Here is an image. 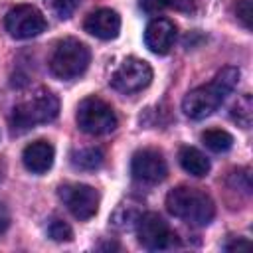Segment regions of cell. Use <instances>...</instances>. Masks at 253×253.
Here are the masks:
<instances>
[{"label":"cell","mask_w":253,"mask_h":253,"mask_svg":"<svg viewBox=\"0 0 253 253\" xmlns=\"http://www.w3.org/2000/svg\"><path fill=\"white\" fill-rule=\"evenodd\" d=\"M4 26L8 30V34L16 40H30L40 36L45 30V18L43 14L30 4H18L14 8L8 10Z\"/></svg>","instance_id":"8"},{"label":"cell","mask_w":253,"mask_h":253,"mask_svg":"<svg viewBox=\"0 0 253 253\" xmlns=\"http://www.w3.org/2000/svg\"><path fill=\"white\" fill-rule=\"evenodd\" d=\"M130 174L134 180L142 184H158L166 178L168 166L164 156L154 148H142L132 154L130 160Z\"/></svg>","instance_id":"10"},{"label":"cell","mask_w":253,"mask_h":253,"mask_svg":"<svg viewBox=\"0 0 253 253\" xmlns=\"http://www.w3.org/2000/svg\"><path fill=\"white\" fill-rule=\"evenodd\" d=\"M166 6L178 10V12H184V14H192L196 10V2L194 0H164Z\"/></svg>","instance_id":"22"},{"label":"cell","mask_w":253,"mask_h":253,"mask_svg":"<svg viewBox=\"0 0 253 253\" xmlns=\"http://www.w3.org/2000/svg\"><path fill=\"white\" fill-rule=\"evenodd\" d=\"M140 8L146 14H158L160 10L166 8V4H164V0H140Z\"/></svg>","instance_id":"23"},{"label":"cell","mask_w":253,"mask_h":253,"mask_svg":"<svg viewBox=\"0 0 253 253\" xmlns=\"http://www.w3.org/2000/svg\"><path fill=\"white\" fill-rule=\"evenodd\" d=\"M202 142L211 150V152H227L233 146V136L227 130L221 128H210L202 134Z\"/></svg>","instance_id":"16"},{"label":"cell","mask_w":253,"mask_h":253,"mask_svg":"<svg viewBox=\"0 0 253 253\" xmlns=\"http://www.w3.org/2000/svg\"><path fill=\"white\" fill-rule=\"evenodd\" d=\"M134 227H136L140 245L150 249V251L170 249V247H174L178 243V235L168 227L164 217L154 213V211L140 213V217H138Z\"/></svg>","instance_id":"7"},{"label":"cell","mask_w":253,"mask_h":253,"mask_svg":"<svg viewBox=\"0 0 253 253\" xmlns=\"http://www.w3.org/2000/svg\"><path fill=\"white\" fill-rule=\"evenodd\" d=\"M178 162L184 168V172H188L190 176L202 178L210 172V160L206 158V154L194 146H182L178 152Z\"/></svg>","instance_id":"14"},{"label":"cell","mask_w":253,"mask_h":253,"mask_svg":"<svg viewBox=\"0 0 253 253\" xmlns=\"http://www.w3.org/2000/svg\"><path fill=\"white\" fill-rule=\"evenodd\" d=\"M138 217H140V211L138 210H134L132 206H119L117 210H115V213H113V225L115 227H119V229H130V227H134L136 225V221H138Z\"/></svg>","instance_id":"17"},{"label":"cell","mask_w":253,"mask_h":253,"mask_svg":"<svg viewBox=\"0 0 253 253\" xmlns=\"http://www.w3.org/2000/svg\"><path fill=\"white\" fill-rule=\"evenodd\" d=\"M45 4L49 6V10H51L59 20H67V18H71V14L75 12L79 0H45Z\"/></svg>","instance_id":"19"},{"label":"cell","mask_w":253,"mask_h":253,"mask_svg":"<svg viewBox=\"0 0 253 253\" xmlns=\"http://www.w3.org/2000/svg\"><path fill=\"white\" fill-rule=\"evenodd\" d=\"M235 16L243 24V28L251 30V18H253L251 0H237V4H235Z\"/></svg>","instance_id":"21"},{"label":"cell","mask_w":253,"mask_h":253,"mask_svg":"<svg viewBox=\"0 0 253 253\" xmlns=\"http://www.w3.org/2000/svg\"><path fill=\"white\" fill-rule=\"evenodd\" d=\"M47 235L53 239V241H71L73 237V231L71 227L63 221V219H51L49 225H47Z\"/></svg>","instance_id":"20"},{"label":"cell","mask_w":253,"mask_h":253,"mask_svg":"<svg viewBox=\"0 0 253 253\" xmlns=\"http://www.w3.org/2000/svg\"><path fill=\"white\" fill-rule=\"evenodd\" d=\"M152 81V67L138 57H126L111 75V87L119 93L130 95L146 89Z\"/></svg>","instance_id":"6"},{"label":"cell","mask_w":253,"mask_h":253,"mask_svg":"<svg viewBox=\"0 0 253 253\" xmlns=\"http://www.w3.org/2000/svg\"><path fill=\"white\" fill-rule=\"evenodd\" d=\"M239 75L241 73L237 67L227 65L221 71H217V75L213 77L211 83L192 89L182 101L184 115L194 121H202V119L210 117L213 111H217V107L225 101V97L237 87Z\"/></svg>","instance_id":"1"},{"label":"cell","mask_w":253,"mask_h":253,"mask_svg":"<svg viewBox=\"0 0 253 253\" xmlns=\"http://www.w3.org/2000/svg\"><path fill=\"white\" fill-rule=\"evenodd\" d=\"M57 196L63 206L81 221L91 219L99 210V194L87 184H61Z\"/></svg>","instance_id":"9"},{"label":"cell","mask_w":253,"mask_h":253,"mask_svg":"<svg viewBox=\"0 0 253 253\" xmlns=\"http://www.w3.org/2000/svg\"><path fill=\"white\" fill-rule=\"evenodd\" d=\"M251 247V243L247 241V239H235V241H231V243H225V249L227 251H235V249H249Z\"/></svg>","instance_id":"25"},{"label":"cell","mask_w":253,"mask_h":253,"mask_svg":"<svg viewBox=\"0 0 253 253\" xmlns=\"http://www.w3.org/2000/svg\"><path fill=\"white\" fill-rule=\"evenodd\" d=\"M174 42H176V26L168 18H154L144 30V43L156 55L168 53Z\"/></svg>","instance_id":"11"},{"label":"cell","mask_w":253,"mask_h":253,"mask_svg":"<svg viewBox=\"0 0 253 253\" xmlns=\"http://www.w3.org/2000/svg\"><path fill=\"white\" fill-rule=\"evenodd\" d=\"M53 156H55V150L47 140H34L24 148L22 162L30 172L43 174V172H47L51 168Z\"/></svg>","instance_id":"13"},{"label":"cell","mask_w":253,"mask_h":253,"mask_svg":"<svg viewBox=\"0 0 253 253\" xmlns=\"http://www.w3.org/2000/svg\"><path fill=\"white\" fill-rule=\"evenodd\" d=\"M59 115V99L49 91H38L30 99L18 103L12 111V128L26 132L36 125L51 123Z\"/></svg>","instance_id":"3"},{"label":"cell","mask_w":253,"mask_h":253,"mask_svg":"<svg viewBox=\"0 0 253 253\" xmlns=\"http://www.w3.org/2000/svg\"><path fill=\"white\" fill-rule=\"evenodd\" d=\"M83 28L99 40H115L121 32V16L111 8H99L85 18Z\"/></svg>","instance_id":"12"},{"label":"cell","mask_w":253,"mask_h":253,"mask_svg":"<svg viewBox=\"0 0 253 253\" xmlns=\"http://www.w3.org/2000/svg\"><path fill=\"white\" fill-rule=\"evenodd\" d=\"M166 210L192 225H208L215 215L213 200L200 188L178 186L166 196Z\"/></svg>","instance_id":"2"},{"label":"cell","mask_w":253,"mask_h":253,"mask_svg":"<svg viewBox=\"0 0 253 253\" xmlns=\"http://www.w3.org/2000/svg\"><path fill=\"white\" fill-rule=\"evenodd\" d=\"M91 53L89 47L75 40V38H65L55 43L51 55H49V69L57 79L69 81L85 73L89 67Z\"/></svg>","instance_id":"4"},{"label":"cell","mask_w":253,"mask_h":253,"mask_svg":"<svg viewBox=\"0 0 253 253\" xmlns=\"http://www.w3.org/2000/svg\"><path fill=\"white\" fill-rule=\"evenodd\" d=\"M251 111H253V105H251V97L249 95H241L237 99V103L231 107V117L235 123H239L243 128H249L251 125Z\"/></svg>","instance_id":"18"},{"label":"cell","mask_w":253,"mask_h":253,"mask_svg":"<svg viewBox=\"0 0 253 253\" xmlns=\"http://www.w3.org/2000/svg\"><path fill=\"white\" fill-rule=\"evenodd\" d=\"M0 176H2V172H0Z\"/></svg>","instance_id":"26"},{"label":"cell","mask_w":253,"mask_h":253,"mask_svg":"<svg viewBox=\"0 0 253 253\" xmlns=\"http://www.w3.org/2000/svg\"><path fill=\"white\" fill-rule=\"evenodd\" d=\"M8 225H10V213H8L6 206L0 202V233H4L8 229Z\"/></svg>","instance_id":"24"},{"label":"cell","mask_w":253,"mask_h":253,"mask_svg":"<svg viewBox=\"0 0 253 253\" xmlns=\"http://www.w3.org/2000/svg\"><path fill=\"white\" fill-rule=\"evenodd\" d=\"M103 150L97 146H85L71 152V164L79 170H97L103 164Z\"/></svg>","instance_id":"15"},{"label":"cell","mask_w":253,"mask_h":253,"mask_svg":"<svg viewBox=\"0 0 253 253\" xmlns=\"http://www.w3.org/2000/svg\"><path fill=\"white\" fill-rule=\"evenodd\" d=\"M77 126L93 136L109 134L117 128V115L109 103L99 97H87L79 103L75 113Z\"/></svg>","instance_id":"5"}]
</instances>
